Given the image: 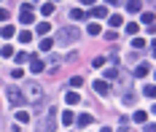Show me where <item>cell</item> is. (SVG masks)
<instances>
[{"label":"cell","mask_w":156,"mask_h":132,"mask_svg":"<svg viewBox=\"0 0 156 132\" xmlns=\"http://www.w3.org/2000/svg\"><path fill=\"white\" fill-rule=\"evenodd\" d=\"M143 24H154V14H151V11L143 14Z\"/></svg>","instance_id":"603a6c76"},{"label":"cell","mask_w":156,"mask_h":132,"mask_svg":"<svg viewBox=\"0 0 156 132\" xmlns=\"http://www.w3.org/2000/svg\"><path fill=\"white\" fill-rule=\"evenodd\" d=\"M27 59H30V54H27V51H19V54H16V62H19V65H24Z\"/></svg>","instance_id":"d6986e66"},{"label":"cell","mask_w":156,"mask_h":132,"mask_svg":"<svg viewBox=\"0 0 156 132\" xmlns=\"http://www.w3.org/2000/svg\"><path fill=\"white\" fill-rule=\"evenodd\" d=\"M105 14H108V8H105V5H97V8L92 11V16H97V19H102Z\"/></svg>","instance_id":"5bb4252c"},{"label":"cell","mask_w":156,"mask_h":132,"mask_svg":"<svg viewBox=\"0 0 156 132\" xmlns=\"http://www.w3.org/2000/svg\"><path fill=\"white\" fill-rule=\"evenodd\" d=\"M105 3H110V5H119V0H105Z\"/></svg>","instance_id":"8d00e7d4"},{"label":"cell","mask_w":156,"mask_h":132,"mask_svg":"<svg viewBox=\"0 0 156 132\" xmlns=\"http://www.w3.org/2000/svg\"><path fill=\"white\" fill-rule=\"evenodd\" d=\"M89 35H100V24H89Z\"/></svg>","instance_id":"1f68e13d"},{"label":"cell","mask_w":156,"mask_h":132,"mask_svg":"<svg viewBox=\"0 0 156 132\" xmlns=\"http://www.w3.org/2000/svg\"><path fill=\"white\" fill-rule=\"evenodd\" d=\"M119 24H121V16H119V14H113V16H110V27H119Z\"/></svg>","instance_id":"484cf974"},{"label":"cell","mask_w":156,"mask_h":132,"mask_svg":"<svg viewBox=\"0 0 156 132\" xmlns=\"http://www.w3.org/2000/svg\"><path fill=\"white\" fill-rule=\"evenodd\" d=\"M76 121H78V127H89V124H92V116H89V113H81Z\"/></svg>","instance_id":"8fae6325"},{"label":"cell","mask_w":156,"mask_h":132,"mask_svg":"<svg viewBox=\"0 0 156 132\" xmlns=\"http://www.w3.org/2000/svg\"><path fill=\"white\" fill-rule=\"evenodd\" d=\"M143 92H145V97H156V84H154V86H145Z\"/></svg>","instance_id":"d4e9b609"},{"label":"cell","mask_w":156,"mask_h":132,"mask_svg":"<svg viewBox=\"0 0 156 132\" xmlns=\"http://www.w3.org/2000/svg\"><path fill=\"white\" fill-rule=\"evenodd\" d=\"M51 46H54L51 38H43V41H41V51H51Z\"/></svg>","instance_id":"e0dca14e"},{"label":"cell","mask_w":156,"mask_h":132,"mask_svg":"<svg viewBox=\"0 0 156 132\" xmlns=\"http://www.w3.org/2000/svg\"><path fill=\"white\" fill-rule=\"evenodd\" d=\"M0 54H3V57H14V49H11V46H3Z\"/></svg>","instance_id":"f1b7e54d"},{"label":"cell","mask_w":156,"mask_h":132,"mask_svg":"<svg viewBox=\"0 0 156 132\" xmlns=\"http://www.w3.org/2000/svg\"><path fill=\"white\" fill-rule=\"evenodd\" d=\"M54 130H57V111L48 108L46 119H43V124H41V132H54Z\"/></svg>","instance_id":"3957f363"},{"label":"cell","mask_w":156,"mask_h":132,"mask_svg":"<svg viewBox=\"0 0 156 132\" xmlns=\"http://www.w3.org/2000/svg\"><path fill=\"white\" fill-rule=\"evenodd\" d=\"M83 16H86V14H83L81 8H73V11H70V19H83Z\"/></svg>","instance_id":"44dd1931"},{"label":"cell","mask_w":156,"mask_h":132,"mask_svg":"<svg viewBox=\"0 0 156 132\" xmlns=\"http://www.w3.org/2000/svg\"><path fill=\"white\" fill-rule=\"evenodd\" d=\"M30 70H32V73H43V70H46V62L38 59V57H32V59H30Z\"/></svg>","instance_id":"8992f818"},{"label":"cell","mask_w":156,"mask_h":132,"mask_svg":"<svg viewBox=\"0 0 156 132\" xmlns=\"http://www.w3.org/2000/svg\"><path fill=\"white\" fill-rule=\"evenodd\" d=\"M78 41V30L76 27H65L62 33H59V43H76Z\"/></svg>","instance_id":"277c9868"},{"label":"cell","mask_w":156,"mask_h":132,"mask_svg":"<svg viewBox=\"0 0 156 132\" xmlns=\"http://www.w3.org/2000/svg\"><path fill=\"white\" fill-rule=\"evenodd\" d=\"M81 84H83V78H81V76H73V78H70V86H81Z\"/></svg>","instance_id":"f546056e"},{"label":"cell","mask_w":156,"mask_h":132,"mask_svg":"<svg viewBox=\"0 0 156 132\" xmlns=\"http://www.w3.org/2000/svg\"><path fill=\"white\" fill-rule=\"evenodd\" d=\"M145 119H148L145 111H137V113H135V121H137V124H145Z\"/></svg>","instance_id":"ffe728a7"},{"label":"cell","mask_w":156,"mask_h":132,"mask_svg":"<svg viewBox=\"0 0 156 132\" xmlns=\"http://www.w3.org/2000/svg\"><path fill=\"white\" fill-rule=\"evenodd\" d=\"M81 3H83V5H92V3H97V0H81Z\"/></svg>","instance_id":"d590c367"},{"label":"cell","mask_w":156,"mask_h":132,"mask_svg":"<svg viewBox=\"0 0 156 132\" xmlns=\"http://www.w3.org/2000/svg\"><path fill=\"white\" fill-rule=\"evenodd\" d=\"M124 5H126L129 14H140V11H143V3H140V0H126Z\"/></svg>","instance_id":"52a82bcc"},{"label":"cell","mask_w":156,"mask_h":132,"mask_svg":"<svg viewBox=\"0 0 156 132\" xmlns=\"http://www.w3.org/2000/svg\"><path fill=\"white\" fill-rule=\"evenodd\" d=\"M148 70H151V67L145 65V62H140V65L135 67V76H137V78H145V76H148Z\"/></svg>","instance_id":"9c48e42d"},{"label":"cell","mask_w":156,"mask_h":132,"mask_svg":"<svg viewBox=\"0 0 156 132\" xmlns=\"http://www.w3.org/2000/svg\"><path fill=\"white\" fill-rule=\"evenodd\" d=\"M5 97H8V102H11L14 108L24 105V92H22V89H16V86H5Z\"/></svg>","instance_id":"7a4b0ae2"},{"label":"cell","mask_w":156,"mask_h":132,"mask_svg":"<svg viewBox=\"0 0 156 132\" xmlns=\"http://www.w3.org/2000/svg\"><path fill=\"white\" fill-rule=\"evenodd\" d=\"M137 30H140V24H135V22L126 24V33H129V35H137Z\"/></svg>","instance_id":"7402d4cb"},{"label":"cell","mask_w":156,"mask_h":132,"mask_svg":"<svg viewBox=\"0 0 156 132\" xmlns=\"http://www.w3.org/2000/svg\"><path fill=\"white\" fill-rule=\"evenodd\" d=\"M41 14H43V16H51V14H54V5H51V3H43V5H41Z\"/></svg>","instance_id":"9a60e30c"},{"label":"cell","mask_w":156,"mask_h":132,"mask_svg":"<svg viewBox=\"0 0 156 132\" xmlns=\"http://www.w3.org/2000/svg\"><path fill=\"white\" fill-rule=\"evenodd\" d=\"M22 76H24V70H22V67H14V70H11V78H22Z\"/></svg>","instance_id":"83f0119b"},{"label":"cell","mask_w":156,"mask_h":132,"mask_svg":"<svg viewBox=\"0 0 156 132\" xmlns=\"http://www.w3.org/2000/svg\"><path fill=\"white\" fill-rule=\"evenodd\" d=\"M19 19H22V24H32V22H35V16H32V3H24V5H22Z\"/></svg>","instance_id":"5b68a950"},{"label":"cell","mask_w":156,"mask_h":132,"mask_svg":"<svg viewBox=\"0 0 156 132\" xmlns=\"http://www.w3.org/2000/svg\"><path fill=\"white\" fill-rule=\"evenodd\" d=\"M16 30L11 27V24H5V27H0V38H14Z\"/></svg>","instance_id":"30bf717a"},{"label":"cell","mask_w":156,"mask_h":132,"mask_svg":"<svg viewBox=\"0 0 156 132\" xmlns=\"http://www.w3.org/2000/svg\"><path fill=\"white\" fill-rule=\"evenodd\" d=\"M48 30H51V24H48V22H43V24H35V33H38V35H46Z\"/></svg>","instance_id":"4fadbf2b"},{"label":"cell","mask_w":156,"mask_h":132,"mask_svg":"<svg viewBox=\"0 0 156 132\" xmlns=\"http://www.w3.org/2000/svg\"><path fill=\"white\" fill-rule=\"evenodd\" d=\"M105 76H108V78H116V76H119V70H116V67H108V70H105Z\"/></svg>","instance_id":"4dcf8cb0"},{"label":"cell","mask_w":156,"mask_h":132,"mask_svg":"<svg viewBox=\"0 0 156 132\" xmlns=\"http://www.w3.org/2000/svg\"><path fill=\"white\" fill-rule=\"evenodd\" d=\"M16 119H19V121H24V124H27V121H30V113H27V111H19V113H16Z\"/></svg>","instance_id":"cb8c5ba5"},{"label":"cell","mask_w":156,"mask_h":132,"mask_svg":"<svg viewBox=\"0 0 156 132\" xmlns=\"http://www.w3.org/2000/svg\"><path fill=\"white\" fill-rule=\"evenodd\" d=\"M94 89H97V95H108V92H110L108 81H94Z\"/></svg>","instance_id":"ba28073f"},{"label":"cell","mask_w":156,"mask_h":132,"mask_svg":"<svg viewBox=\"0 0 156 132\" xmlns=\"http://www.w3.org/2000/svg\"><path fill=\"white\" fill-rule=\"evenodd\" d=\"M132 46H135V49H145V41H143V38H135Z\"/></svg>","instance_id":"4316f807"},{"label":"cell","mask_w":156,"mask_h":132,"mask_svg":"<svg viewBox=\"0 0 156 132\" xmlns=\"http://www.w3.org/2000/svg\"><path fill=\"white\" fill-rule=\"evenodd\" d=\"M100 132H110V127H102V130H100Z\"/></svg>","instance_id":"74e56055"},{"label":"cell","mask_w":156,"mask_h":132,"mask_svg":"<svg viewBox=\"0 0 156 132\" xmlns=\"http://www.w3.org/2000/svg\"><path fill=\"white\" fill-rule=\"evenodd\" d=\"M73 121H76V116L70 113V111H65L62 113V124H73Z\"/></svg>","instance_id":"ac0fdd59"},{"label":"cell","mask_w":156,"mask_h":132,"mask_svg":"<svg viewBox=\"0 0 156 132\" xmlns=\"http://www.w3.org/2000/svg\"><path fill=\"white\" fill-rule=\"evenodd\" d=\"M22 92H24V100L32 102V105H41V102H43V86H41V84L30 81V84H24Z\"/></svg>","instance_id":"6da1fadb"},{"label":"cell","mask_w":156,"mask_h":132,"mask_svg":"<svg viewBox=\"0 0 156 132\" xmlns=\"http://www.w3.org/2000/svg\"><path fill=\"white\" fill-rule=\"evenodd\" d=\"M78 100H81V97H78L76 92H65V102H67V105H76Z\"/></svg>","instance_id":"7c38bea8"},{"label":"cell","mask_w":156,"mask_h":132,"mask_svg":"<svg viewBox=\"0 0 156 132\" xmlns=\"http://www.w3.org/2000/svg\"><path fill=\"white\" fill-rule=\"evenodd\" d=\"M5 19H8V11H5V8H0V22H5Z\"/></svg>","instance_id":"836d02e7"},{"label":"cell","mask_w":156,"mask_h":132,"mask_svg":"<svg viewBox=\"0 0 156 132\" xmlns=\"http://www.w3.org/2000/svg\"><path fill=\"white\" fill-rule=\"evenodd\" d=\"M19 41H22V43H30V41H32V33H30V30H22V33H19Z\"/></svg>","instance_id":"2e32d148"},{"label":"cell","mask_w":156,"mask_h":132,"mask_svg":"<svg viewBox=\"0 0 156 132\" xmlns=\"http://www.w3.org/2000/svg\"><path fill=\"white\" fill-rule=\"evenodd\" d=\"M145 27H148V33H151V35H156V22H154V24H145Z\"/></svg>","instance_id":"e575fe53"},{"label":"cell","mask_w":156,"mask_h":132,"mask_svg":"<svg viewBox=\"0 0 156 132\" xmlns=\"http://www.w3.org/2000/svg\"><path fill=\"white\" fill-rule=\"evenodd\" d=\"M143 132H156V124H145V127H143Z\"/></svg>","instance_id":"d6a6232c"}]
</instances>
